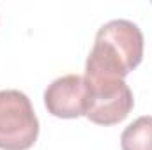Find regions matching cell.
<instances>
[{
    "label": "cell",
    "mask_w": 152,
    "mask_h": 150,
    "mask_svg": "<svg viewBox=\"0 0 152 150\" xmlns=\"http://www.w3.org/2000/svg\"><path fill=\"white\" fill-rule=\"evenodd\" d=\"M39 136V120L27 94L0 90V150H28Z\"/></svg>",
    "instance_id": "2"
},
{
    "label": "cell",
    "mask_w": 152,
    "mask_h": 150,
    "mask_svg": "<svg viewBox=\"0 0 152 150\" xmlns=\"http://www.w3.org/2000/svg\"><path fill=\"white\" fill-rule=\"evenodd\" d=\"M143 58V34L129 20L104 23L94 41L87 58L85 76H104L124 79Z\"/></svg>",
    "instance_id": "1"
},
{
    "label": "cell",
    "mask_w": 152,
    "mask_h": 150,
    "mask_svg": "<svg viewBox=\"0 0 152 150\" xmlns=\"http://www.w3.org/2000/svg\"><path fill=\"white\" fill-rule=\"evenodd\" d=\"M87 85L85 117L97 125H115L127 118L134 106L129 85L120 78L83 76Z\"/></svg>",
    "instance_id": "3"
},
{
    "label": "cell",
    "mask_w": 152,
    "mask_h": 150,
    "mask_svg": "<svg viewBox=\"0 0 152 150\" xmlns=\"http://www.w3.org/2000/svg\"><path fill=\"white\" fill-rule=\"evenodd\" d=\"M122 150H152V117L145 115L129 124L120 136Z\"/></svg>",
    "instance_id": "5"
},
{
    "label": "cell",
    "mask_w": 152,
    "mask_h": 150,
    "mask_svg": "<svg viewBox=\"0 0 152 150\" xmlns=\"http://www.w3.org/2000/svg\"><path fill=\"white\" fill-rule=\"evenodd\" d=\"M44 106L57 118H78L87 110V85L80 74L57 78L44 90Z\"/></svg>",
    "instance_id": "4"
}]
</instances>
